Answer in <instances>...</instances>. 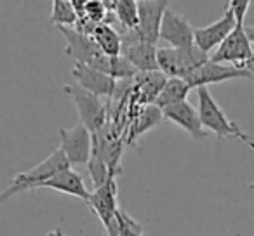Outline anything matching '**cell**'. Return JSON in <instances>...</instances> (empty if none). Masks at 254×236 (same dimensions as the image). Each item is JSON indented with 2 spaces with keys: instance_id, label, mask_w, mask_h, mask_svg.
Masks as SVG:
<instances>
[{
  "instance_id": "5b68a950",
  "label": "cell",
  "mask_w": 254,
  "mask_h": 236,
  "mask_svg": "<svg viewBox=\"0 0 254 236\" xmlns=\"http://www.w3.org/2000/svg\"><path fill=\"white\" fill-rule=\"evenodd\" d=\"M122 57H126L138 73L159 71L157 64V47L145 42L138 30H124L122 33Z\"/></svg>"
},
{
  "instance_id": "603a6c76",
  "label": "cell",
  "mask_w": 254,
  "mask_h": 236,
  "mask_svg": "<svg viewBox=\"0 0 254 236\" xmlns=\"http://www.w3.org/2000/svg\"><path fill=\"white\" fill-rule=\"evenodd\" d=\"M87 170H89V177H91L92 184H94V189L105 186L112 177H119V174L112 172V169L106 165L105 160L96 155V153H92L91 160H89Z\"/></svg>"
},
{
  "instance_id": "cb8c5ba5",
  "label": "cell",
  "mask_w": 254,
  "mask_h": 236,
  "mask_svg": "<svg viewBox=\"0 0 254 236\" xmlns=\"http://www.w3.org/2000/svg\"><path fill=\"white\" fill-rule=\"evenodd\" d=\"M108 14H110V11L106 9L105 0H85L84 18L89 19L92 25L106 23V16Z\"/></svg>"
},
{
  "instance_id": "484cf974",
  "label": "cell",
  "mask_w": 254,
  "mask_h": 236,
  "mask_svg": "<svg viewBox=\"0 0 254 236\" xmlns=\"http://www.w3.org/2000/svg\"><path fill=\"white\" fill-rule=\"evenodd\" d=\"M249 5H251L249 0H232L226 5V9H230L232 14L235 16V21L239 26H244V19H246V14L249 11Z\"/></svg>"
},
{
  "instance_id": "d4e9b609",
  "label": "cell",
  "mask_w": 254,
  "mask_h": 236,
  "mask_svg": "<svg viewBox=\"0 0 254 236\" xmlns=\"http://www.w3.org/2000/svg\"><path fill=\"white\" fill-rule=\"evenodd\" d=\"M117 217H119V236H143V226L127 212L119 208Z\"/></svg>"
},
{
  "instance_id": "6da1fadb",
  "label": "cell",
  "mask_w": 254,
  "mask_h": 236,
  "mask_svg": "<svg viewBox=\"0 0 254 236\" xmlns=\"http://www.w3.org/2000/svg\"><path fill=\"white\" fill-rule=\"evenodd\" d=\"M198 95V115L200 122L207 132H212L216 138L221 139H237L247 144L251 149H254V139H251L247 134H244L242 129L237 127L235 122H232L223 111V108L218 104L212 94L209 92V87L197 89Z\"/></svg>"
},
{
  "instance_id": "30bf717a",
  "label": "cell",
  "mask_w": 254,
  "mask_h": 236,
  "mask_svg": "<svg viewBox=\"0 0 254 236\" xmlns=\"http://www.w3.org/2000/svg\"><path fill=\"white\" fill-rule=\"evenodd\" d=\"M66 42V56H70L75 61V64H87L94 68L101 61L105 54L99 50L96 42L89 35L77 32L75 28H58Z\"/></svg>"
},
{
  "instance_id": "44dd1931",
  "label": "cell",
  "mask_w": 254,
  "mask_h": 236,
  "mask_svg": "<svg viewBox=\"0 0 254 236\" xmlns=\"http://www.w3.org/2000/svg\"><path fill=\"white\" fill-rule=\"evenodd\" d=\"M105 5L110 12H113L115 21H119L124 30L138 28L139 14L136 0H112V2L105 0Z\"/></svg>"
},
{
  "instance_id": "7a4b0ae2",
  "label": "cell",
  "mask_w": 254,
  "mask_h": 236,
  "mask_svg": "<svg viewBox=\"0 0 254 236\" xmlns=\"http://www.w3.org/2000/svg\"><path fill=\"white\" fill-rule=\"evenodd\" d=\"M68 167H70V163L64 158L63 151H61L60 148L54 149V153H51L44 162H40L39 165L26 170V172L18 174V176L11 181V184L0 193V207H2L9 198L14 196V194L39 189L44 181H47L49 177H53L54 174H58L60 170L68 169Z\"/></svg>"
},
{
  "instance_id": "3957f363",
  "label": "cell",
  "mask_w": 254,
  "mask_h": 236,
  "mask_svg": "<svg viewBox=\"0 0 254 236\" xmlns=\"http://www.w3.org/2000/svg\"><path fill=\"white\" fill-rule=\"evenodd\" d=\"M209 56L193 49H173V47H159L157 49V64L167 78H183L187 80L195 70L205 64Z\"/></svg>"
},
{
  "instance_id": "83f0119b",
  "label": "cell",
  "mask_w": 254,
  "mask_h": 236,
  "mask_svg": "<svg viewBox=\"0 0 254 236\" xmlns=\"http://www.w3.org/2000/svg\"><path fill=\"white\" fill-rule=\"evenodd\" d=\"M244 68H246V70L249 71V73H253V75H254V56L251 57L249 61H247V64H246Z\"/></svg>"
},
{
  "instance_id": "ac0fdd59",
  "label": "cell",
  "mask_w": 254,
  "mask_h": 236,
  "mask_svg": "<svg viewBox=\"0 0 254 236\" xmlns=\"http://www.w3.org/2000/svg\"><path fill=\"white\" fill-rule=\"evenodd\" d=\"M162 120H164L162 109H159L155 104L143 106V108L138 111V115L134 116V120H132L131 127H129V132H127L126 141L129 142V144H132L136 139L141 138L143 134H146L150 129L157 127V125H159Z\"/></svg>"
},
{
  "instance_id": "5bb4252c",
  "label": "cell",
  "mask_w": 254,
  "mask_h": 236,
  "mask_svg": "<svg viewBox=\"0 0 254 236\" xmlns=\"http://www.w3.org/2000/svg\"><path fill=\"white\" fill-rule=\"evenodd\" d=\"M87 207L92 210V214L98 215L105 229L112 224L120 208L117 203V177H112L105 186L92 191Z\"/></svg>"
},
{
  "instance_id": "4fadbf2b",
  "label": "cell",
  "mask_w": 254,
  "mask_h": 236,
  "mask_svg": "<svg viewBox=\"0 0 254 236\" xmlns=\"http://www.w3.org/2000/svg\"><path fill=\"white\" fill-rule=\"evenodd\" d=\"M169 9V2H150V0H139L138 2V33L145 42L157 46L159 42L160 25L166 11Z\"/></svg>"
},
{
  "instance_id": "277c9868",
  "label": "cell",
  "mask_w": 254,
  "mask_h": 236,
  "mask_svg": "<svg viewBox=\"0 0 254 236\" xmlns=\"http://www.w3.org/2000/svg\"><path fill=\"white\" fill-rule=\"evenodd\" d=\"M64 92L73 99L75 108L80 116V124L91 132L92 136L98 134L106 124H108V116H106V106L99 97L94 94L84 91L77 84L64 85Z\"/></svg>"
},
{
  "instance_id": "8992f818",
  "label": "cell",
  "mask_w": 254,
  "mask_h": 236,
  "mask_svg": "<svg viewBox=\"0 0 254 236\" xmlns=\"http://www.w3.org/2000/svg\"><path fill=\"white\" fill-rule=\"evenodd\" d=\"M253 56H254V47L251 46L249 39H247L246 30H244V26H237L228 35V39L209 56V59L218 64L244 68Z\"/></svg>"
},
{
  "instance_id": "7c38bea8",
  "label": "cell",
  "mask_w": 254,
  "mask_h": 236,
  "mask_svg": "<svg viewBox=\"0 0 254 236\" xmlns=\"http://www.w3.org/2000/svg\"><path fill=\"white\" fill-rule=\"evenodd\" d=\"M71 77L75 78L78 87L94 94L96 97H113L119 85V82L113 80L112 77L87 64H73Z\"/></svg>"
},
{
  "instance_id": "9a60e30c",
  "label": "cell",
  "mask_w": 254,
  "mask_h": 236,
  "mask_svg": "<svg viewBox=\"0 0 254 236\" xmlns=\"http://www.w3.org/2000/svg\"><path fill=\"white\" fill-rule=\"evenodd\" d=\"M162 113H164V120L173 122L174 125L183 129L188 136H191V138L197 139V141L207 138L209 132L205 131L204 125H202L198 109L193 108L188 101L180 102V104H176V106H171V108L164 109Z\"/></svg>"
},
{
  "instance_id": "7402d4cb",
  "label": "cell",
  "mask_w": 254,
  "mask_h": 236,
  "mask_svg": "<svg viewBox=\"0 0 254 236\" xmlns=\"http://www.w3.org/2000/svg\"><path fill=\"white\" fill-rule=\"evenodd\" d=\"M78 16L75 12L71 0H54L53 12H51V23L58 28H75Z\"/></svg>"
},
{
  "instance_id": "4316f807",
  "label": "cell",
  "mask_w": 254,
  "mask_h": 236,
  "mask_svg": "<svg viewBox=\"0 0 254 236\" xmlns=\"http://www.w3.org/2000/svg\"><path fill=\"white\" fill-rule=\"evenodd\" d=\"M244 30H246V35L249 39L251 46L254 47V26H244Z\"/></svg>"
},
{
  "instance_id": "52a82bcc",
  "label": "cell",
  "mask_w": 254,
  "mask_h": 236,
  "mask_svg": "<svg viewBox=\"0 0 254 236\" xmlns=\"http://www.w3.org/2000/svg\"><path fill=\"white\" fill-rule=\"evenodd\" d=\"M61 144L64 158L71 165H87L92 156V134L78 122L73 129H61Z\"/></svg>"
},
{
  "instance_id": "ba28073f",
  "label": "cell",
  "mask_w": 254,
  "mask_h": 236,
  "mask_svg": "<svg viewBox=\"0 0 254 236\" xmlns=\"http://www.w3.org/2000/svg\"><path fill=\"white\" fill-rule=\"evenodd\" d=\"M237 26L239 25H237V21H235V16L232 14L230 9H225V14H223L218 21L193 30L195 47L209 56V54L214 52V50L228 39V35Z\"/></svg>"
},
{
  "instance_id": "9c48e42d",
  "label": "cell",
  "mask_w": 254,
  "mask_h": 236,
  "mask_svg": "<svg viewBox=\"0 0 254 236\" xmlns=\"http://www.w3.org/2000/svg\"><path fill=\"white\" fill-rule=\"evenodd\" d=\"M193 30L195 28L185 16L174 12L173 9H167L160 25L159 40H162L164 44H167V47H173V49H193Z\"/></svg>"
},
{
  "instance_id": "8fae6325",
  "label": "cell",
  "mask_w": 254,
  "mask_h": 236,
  "mask_svg": "<svg viewBox=\"0 0 254 236\" xmlns=\"http://www.w3.org/2000/svg\"><path fill=\"white\" fill-rule=\"evenodd\" d=\"M235 78H249L254 82V75L249 73L244 68H235V66H228V64H218L212 63L211 59L205 64H202L198 70H195L190 77L187 78L188 85L191 89H200V87H207L212 84H221V82H228V80H235Z\"/></svg>"
},
{
  "instance_id": "e0dca14e",
  "label": "cell",
  "mask_w": 254,
  "mask_h": 236,
  "mask_svg": "<svg viewBox=\"0 0 254 236\" xmlns=\"http://www.w3.org/2000/svg\"><path fill=\"white\" fill-rule=\"evenodd\" d=\"M134 80L136 85L132 87V91H134L136 99H138L136 102L141 106H148L155 102L157 95L160 94L162 87L166 85L167 77L162 71H152V73H139Z\"/></svg>"
},
{
  "instance_id": "d6986e66",
  "label": "cell",
  "mask_w": 254,
  "mask_h": 236,
  "mask_svg": "<svg viewBox=\"0 0 254 236\" xmlns=\"http://www.w3.org/2000/svg\"><path fill=\"white\" fill-rule=\"evenodd\" d=\"M91 39L96 42L105 56L119 57L122 56V35L113 28L110 23H101L96 25L91 33Z\"/></svg>"
},
{
  "instance_id": "2e32d148",
  "label": "cell",
  "mask_w": 254,
  "mask_h": 236,
  "mask_svg": "<svg viewBox=\"0 0 254 236\" xmlns=\"http://www.w3.org/2000/svg\"><path fill=\"white\" fill-rule=\"evenodd\" d=\"M40 188H46V189H54L60 191L64 194H71V196L82 200L85 205L89 203V198H91V191L87 189L84 179L75 172L71 167L64 170H60L58 174H54L53 177H49L47 181H44L40 184Z\"/></svg>"
},
{
  "instance_id": "ffe728a7",
  "label": "cell",
  "mask_w": 254,
  "mask_h": 236,
  "mask_svg": "<svg viewBox=\"0 0 254 236\" xmlns=\"http://www.w3.org/2000/svg\"><path fill=\"white\" fill-rule=\"evenodd\" d=\"M190 91H191V87L183 78H167L166 85L162 87L160 94L157 95L153 104L164 111V109L171 108V106H176V104H180V102L187 101Z\"/></svg>"
},
{
  "instance_id": "f1b7e54d",
  "label": "cell",
  "mask_w": 254,
  "mask_h": 236,
  "mask_svg": "<svg viewBox=\"0 0 254 236\" xmlns=\"http://www.w3.org/2000/svg\"><path fill=\"white\" fill-rule=\"evenodd\" d=\"M47 236H64V235H63V231H61V228H56V229H53V231L47 233Z\"/></svg>"
}]
</instances>
